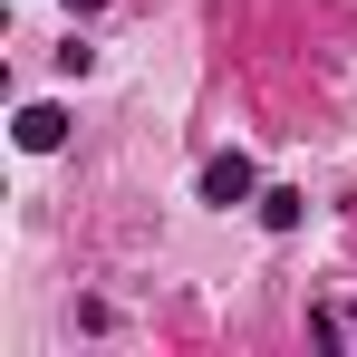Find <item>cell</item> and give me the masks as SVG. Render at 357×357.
Returning a JSON list of instances; mask_svg holds the SVG:
<instances>
[{
  "instance_id": "cell-1",
  "label": "cell",
  "mask_w": 357,
  "mask_h": 357,
  "mask_svg": "<svg viewBox=\"0 0 357 357\" xmlns=\"http://www.w3.org/2000/svg\"><path fill=\"white\" fill-rule=\"evenodd\" d=\"M241 193H251V165L241 155H213L203 165V203H241Z\"/></svg>"
},
{
  "instance_id": "cell-2",
  "label": "cell",
  "mask_w": 357,
  "mask_h": 357,
  "mask_svg": "<svg viewBox=\"0 0 357 357\" xmlns=\"http://www.w3.org/2000/svg\"><path fill=\"white\" fill-rule=\"evenodd\" d=\"M59 135H68V116H59V107H29V116H20V145H29V155H49Z\"/></svg>"
},
{
  "instance_id": "cell-3",
  "label": "cell",
  "mask_w": 357,
  "mask_h": 357,
  "mask_svg": "<svg viewBox=\"0 0 357 357\" xmlns=\"http://www.w3.org/2000/svg\"><path fill=\"white\" fill-rule=\"evenodd\" d=\"M68 10H97V0H68Z\"/></svg>"
}]
</instances>
